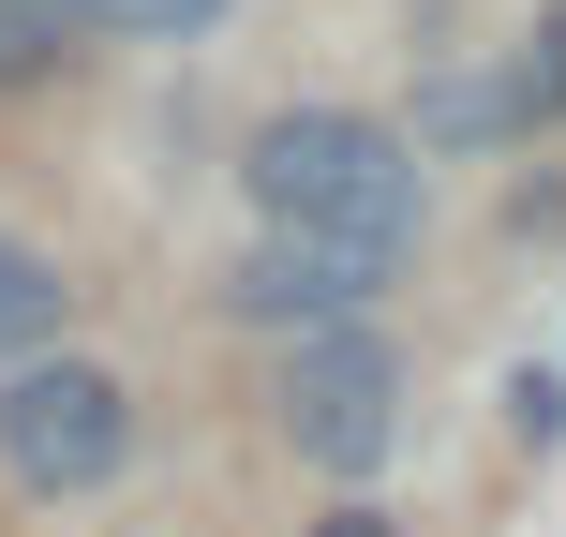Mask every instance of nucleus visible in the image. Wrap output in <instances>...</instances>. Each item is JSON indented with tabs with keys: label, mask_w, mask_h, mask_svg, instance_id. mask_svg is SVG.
<instances>
[{
	"label": "nucleus",
	"mask_w": 566,
	"mask_h": 537,
	"mask_svg": "<svg viewBox=\"0 0 566 537\" xmlns=\"http://www.w3.org/2000/svg\"><path fill=\"white\" fill-rule=\"evenodd\" d=\"M492 135H522V90L507 75H448V90H418V135L402 149H492Z\"/></svg>",
	"instance_id": "obj_6"
},
{
	"label": "nucleus",
	"mask_w": 566,
	"mask_h": 537,
	"mask_svg": "<svg viewBox=\"0 0 566 537\" xmlns=\"http://www.w3.org/2000/svg\"><path fill=\"white\" fill-rule=\"evenodd\" d=\"M45 60H60V30L30 16V0H0V90H30V75H45Z\"/></svg>",
	"instance_id": "obj_10"
},
{
	"label": "nucleus",
	"mask_w": 566,
	"mask_h": 537,
	"mask_svg": "<svg viewBox=\"0 0 566 537\" xmlns=\"http://www.w3.org/2000/svg\"><path fill=\"white\" fill-rule=\"evenodd\" d=\"M239 179H254V209L283 239H358V255H402L418 209H432L418 149H402L388 120H358V105H283Z\"/></svg>",
	"instance_id": "obj_1"
},
{
	"label": "nucleus",
	"mask_w": 566,
	"mask_h": 537,
	"mask_svg": "<svg viewBox=\"0 0 566 537\" xmlns=\"http://www.w3.org/2000/svg\"><path fill=\"white\" fill-rule=\"evenodd\" d=\"M269 419H283V448H298L313 478H373V463L402 448V359L373 329H298Z\"/></svg>",
	"instance_id": "obj_2"
},
{
	"label": "nucleus",
	"mask_w": 566,
	"mask_h": 537,
	"mask_svg": "<svg viewBox=\"0 0 566 537\" xmlns=\"http://www.w3.org/2000/svg\"><path fill=\"white\" fill-rule=\"evenodd\" d=\"M388 283H402V255H358V239H283V225H269L254 255L224 269V313H239V329H283V343H298V329H358Z\"/></svg>",
	"instance_id": "obj_4"
},
{
	"label": "nucleus",
	"mask_w": 566,
	"mask_h": 537,
	"mask_svg": "<svg viewBox=\"0 0 566 537\" xmlns=\"http://www.w3.org/2000/svg\"><path fill=\"white\" fill-rule=\"evenodd\" d=\"M0 463H15V493H105L135 463V389L105 359H15L0 373Z\"/></svg>",
	"instance_id": "obj_3"
},
{
	"label": "nucleus",
	"mask_w": 566,
	"mask_h": 537,
	"mask_svg": "<svg viewBox=\"0 0 566 537\" xmlns=\"http://www.w3.org/2000/svg\"><path fill=\"white\" fill-rule=\"evenodd\" d=\"M507 90H522V120H552V105H566V16H552V30H537V45H522V60H507Z\"/></svg>",
	"instance_id": "obj_9"
},
{
	"label": "nucleus",
	"mask_w": 566,
	"mask_h": 537,
	"mask_svg": "<svg viewBox=\"0 0 566 537\" xmlns=\"http://www.w3.org/2000/svg\"><path fill=\"white\" fill-rule=\"evenodd\" d=\"M507 433L522 448H566V373H537V359L507 373Z\"/></svg>",
	"instance_id": "obj_8"
},
{
	"label": "nucleus",
	"mask_w": 566,
	"mask_h": 537,
	"mask_svg": "<svg viewBox=\"0 0 566 537\" xmlns=\"http://www.w3.org/2000/svg\"><path fill=\"white\" fill-rule=\"evenodd\" d=\"M313 537H388V508H343V523H313Z\"/></svg>",
	"instance_id": "obj_11"
},
{
	"label": "nucleus",
	"mask_w": 566,
	"mask_h": 537,
	"mask_svg": "<svg viewBox=\"0 0 566 537\" xmlns=\"http://www.w3.org/2000/svg\"><path fill=\"white\" fill-rule=\"evenodd\" d=\"M45 30H119V45H195L224 30V0H30Z\"/></svg>",
	"instance_id": "obj_7"
},
{
	"label": "nucleus",
	"mask_w": 566,
	"mask_h": 537,
	"mask_svg": "<svg viewBox=\"0 0 566 537\" xmlns=\"http://www.w3.org/2000/svg\"><path fill=\"white\" fill-rule=\"evenodd\" d=\"M60 313H75V283H60V255H30V239H0V359H45Z\"/></svg>",
	"instance_id": "obj_5"
}]
</instances>
